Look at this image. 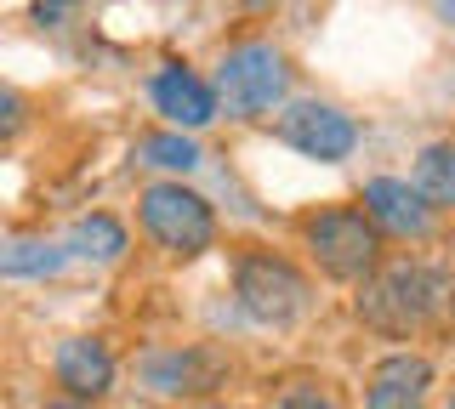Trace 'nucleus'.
Segmentation results:
<instances>
[{
    "label": "nucleus",
    "instance_id": "18",
    "mask_svg": "<svg viewBox=\"0 0 455 409\" xmlns=\"http://www.w3.org/2000/svg\"><path fill=\"white\" fill-rule=\"evenodd\" d=\"M433 6H438V18H444V23H455V0H433Z\"/></svg>",
    "mask_w": 455,
    "mask_h": 409
},
{
    "label": "nucleus",
    "instance_id": "8",
    "mask_svg": "<svg viewBox=\"0 0 455 409\" xmlns=\"http://www.w3.org/2000/svg\"><path fill=\"white\" fill-rule=\"evenodd\" d=\"M427 398H433V364L421 352H387L370 370L364 409H427Z\"/></svg>",
    "mask_w": 455,
    "mask_h": 409
},
{
    "label": "nucleus",
    "instance_id": "12",
    "mask_svg": "<svg viewBox=\"0 0 455 409\" xmlns=\"http://www.w3.org/2000/svg\"><path fill=\"white\" fill-rule=\"evenodd\" d=\"M410 188L427 210H455V148L433 143L416 153V171H410Z\"/></svg>",
    "mask_w": 455,
    "mask_h": 409
},
{
    "label": "nucleus",
    "instance_id": "11",
    "mask_svg": "<svg viewBox=\"0 0 455 409\" xmlns=\"http://www.w3.org/2000/svg\"><path fill=\"white\" fill-rule=\"evenodd\" d=\"M57 381L75 398H103V392H114V352L97 335H68L57 347Z\"/></svg>",
    "mask_w": 455,
    "mask_h": 409
},
{
    "label": "nucleus",
    "instance_id": "9",
    "mask_svg": "<svg viewBox=\"0 0 455 409\" xmlns=\"http://www.w3.org/2000/svg\"><path fill=\"white\" fill-rule=\"evenodd\" d=\"M364 216L376 233H393V239H427L433 233V210L416 200V188L398 177H370L364 182Z\"/></svg>",
    "mask_w": 455,
    "mask_h": 409
},
{
    "label": "nucleus",
    "instance_id": "22",
    "mask_svg": "<svg viewBox=\"0 0 455 409\" xmlns=\"http://www.w3.org/2000/svg\"><path fill=\"white\" fill-rule=\"evenodd\" d=\"M57 409H80V404H57Z\"/></svg>",
    "mask_w": 455,
    "mask_h": 409
},
{
    "label": "nucleus",
    "instance_id": "17",
    "mask_svg": "<svg viewBox=\"0 0 455 409\" xmlns=\"http://www.w3.org/2000/svg\"><path fill=\"white\" fill-rule=\"evenodd\" d=\"M23 125H28V103L12 86H0V143H12Z\"/></svg>",
    "mask_w": 455,
    "mask_h": 409
},
{
    "label": "nucleus",
    "instance_id": "10",
    "mask_svg": "<svg viewBox=\"0 0 455 409\" xmlns=\"http://www.w3.org/2000/svg\"><path fill=\"white\" fill-rule=\"evenodd\" d=\"M148 97H154V108H160L177 131H199V125L217 120V91H211L194 68H182V63H165L160 75H154Z\"/></svg>",
    "mask_w": 455,
    "mask_h": 409
},
{
    "label": "nucleus",
    "instance_id": "3",
    "mask_svg": "<svg viewBox=\"0 0 455 409\" xmlns=\"http://www.w3.org/2000/svg\"><path fill=\"white\" fill-rule=\"evenodd\" d=\"M302 239H307V256L319 262V273L336 279V285H364L381 267V233L353 205H331L319 216H307Z\"/></svg>",
    "mask_w": 455,
    "mask_h": 409
},
{
    "label": "nucleus",
    "instance_id": "23",
    "mask_svg": "<svg viewBox=\"0 0 455 409\" xmlns=\"http://www.w3.org/2000/svg\"><path fill=\"white\" fill-rule=\"evenodd\" d=\"M450 409H455V404H450Z\"/></svg>",
    "mask_w": 455,
    "mask_h": 409
},
{
    "label": "nucleus",
    "instance_id": "4",
    "mask_svg": "<svg viewBox=\"0 0 455 409\" xmlns=\"http://www.w3.org/2000/svg\"><path fill=\"white\" fill-rule=\"evenodd\" d=\"M211 91L228 103L234 120H262V114H274L284 103V91H291V63H284V51L267 46V40H245V46H234L217 63V86Z\"/></svg>",
    "mask_w": 455,
    "mask_h": 409
},
{
    "label": "nucleus",
    "instance_id": "2",
    "mask_svg": "<svg viewBox=\"0 0 455 409\" xmlns=\"http://www.w3.org/2000/svg\"><path fill=\"white\" fill-rule=\"evenodd\" d=\"M234 302L251 324L267 330H291L296 319L313 307V285L296 262L274 256V250H245L234 262Z\"/></svg>",
    "mask_w": 455,
    "mask_h": 409
},
{
    "label": "nucleus",
    "instance_id": "21",
    "mask_svg": "<svg viewBox=\"0 0 455 409\" xmlns=\"http://www.w3.org/2000/svg\"><path fill=\"white\" fill-rule=\"evenodd\" d=\"M188 409H228V404H188Z\"/></svg>",
    "mask_w": 455,
    "mask_h": 409
},
{
    "label": "nucleus",
    "instance_id": "6",
    "mask_svg": "<svg viewBox=\"0 0 455 409\" xmlns=\"http://www.w3.org/2000/svg\"><path fill=\"white\" fill-rule=\"evenodd\" d=\"M137 375L160 398H199V392L222 387L228 358L217 347H160V352H142L137 358Z\"/></svg>",
    "mask_w": 455,
    "mask_h": 409
},
{
    "label": "nucleus",
    "instance_id": "16",
    "mask_svg": "<svg viewBox=\"0 0 455 409\" xmlns=\"http://www.w3.org/2000/svg\"><path fill=\"white\" fill-rule=\"evenodd\" d=\"M274 409H341V398L324 381H284L274 392Z\"/></svg>",
    "mask_w": 455,
    "mask_h": 409
},
{
    "label": "nucleus",
    "instance_id": "7",
    "mask_svg": "<svg viewBox=\"0 0 455 409\" xmlns=\"http://www.w3.org/2000/svg\"><path fill=\"white\" fill-rule=\"evenodd\" d=\"M274 131H279L284 148L307 153V160H319V165H336V160H347V153L359 148V125L331 103H291L274 120Z\"/></svg>",
    "mask_w": 455,
    "mask_h": 409
},
{
    "label": "nucleus",
    "instance_id": "19",
    "mask_svg": "<svg viewBox=\"0 0 455 409\" xmlns=\"http://www.w3.org/2000/svg\"><path fill=\"white\" fill-rule=\"evenodd\" d=\"M57 6H63V0H40V6H35V12H40V18H52V12H57Z\"/></svg>",
    "mask_w": 455,
    "mask_h": 409
},
{
    "label": "nucleus",
    "instance_id": "20",
    "mask_svg": "<svg viewBox=\"0 0 455 409\" xmlns=\"http://www.w3.org/2000/svg\"><path fill=\"white\" fill-rule=\"evenodd\" d=\"M245 6H251V12H267V6H279V0H245Z\"/></svg>",
    "mask_w": 455,
    "mask_h": 409
},
{
    "label": "nucleus",
    "instance_id": "1",
    "mask_svg": "<svg viewBox=\"0 0 455 409\" xmlns=\"http://www.w3.org/2000/svg\"><path fill=\"white\" fill-rule=\"evenodd\" d=\"M359 319L381 335H416L455 313V273L438 262H393L359 285Z\"/></svg>",
    "mask_w": 455,
    "mask_h": 409
},
{
    "label": "nucleus",
    "instance_id": "5",
    "mask_svg": "<svg viewBox=\"0 0 455 409\" xmlns=\"http://www.w3.org/2000/svg\"><path fill=\"white\" fill-rule=\"evenodd\" d=\"M142 233L171 256H205L217 245V210L205 205V193L182 188V182H154L137 200Z\"/></svg>",
    "mask_w": 455,
    "mask_h": 409
},
{
    "label": "nucleus",
    "instance_id": "15",
    "mask_svg": "<svg viewBox=\"0 0 455 409\" xmlns=\"http://www.w3.org/2000/svg\"><path fill=\"white\" fill-rule=\"evenodd\" d=\"M137 160L142 165H160V171H194L205 153H199L194 137H182V131H154V137H142V143H137Z\"/></svg>",
    "mask_w": 455,
    "mask_h": 409
},
{
    "label": "nucleus",
    "instance_id": "14",
    "mask_svg": "<svg viewBox=\"0 0 455 409\" xmlns=\"http://www.w3.org/2000/svg\"><path fill=\"white\" fill-rule=\"evenodd\" d=\"M63 250H68V256H92V262H120L125 228H120L114 216H85V222H75V228H68Z\"/></svg>",
    "mask_w": 455,
    "mask_h": 409
},
{
    "label": "nucleus",
    "instance_id": "13",
    "mask_svg": "<svg viewBox=\"0 0 455 409\" xmlns=\"http://www.w3.org/2000/svg\"><path fill=\"white\" fill-rule=\"evenodd\" d=\"M68 267L63 245H46V239H0V273L6 279H52Z\"/></svg>",
    "mask_w": 455,
    "mask_h": 409
}]
</instances>
